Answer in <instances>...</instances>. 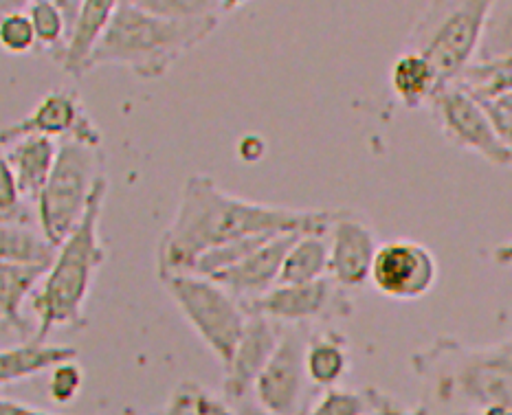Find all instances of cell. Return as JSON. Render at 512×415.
Wrapping results in <instances>:
<instances>
[{
  "instance_id": "6da1fadb",
  "label": "cell",
  "mask_w": 512,
  "mask_h": 415,
  "mask_svg": "<svg viewBox=\"0 0 512 415\" xmlns=\"http://www.w3.org/2000/svg\"><path fill=\"white\" fill-rule=\"evenodd\" d=\"M339 211L255 203L231 196L211 176H189L174 220L159 238V279L189 273L200 255L227 242L280 233H330Z\"/></svg>"
},
{
  "instance_id": "5bb4252c",
  "label": "cell",
  "mask_w": 512,
  "mask_h": 415,
  "mask_svg": "<svg viewBox=\"0 0 512 415\" xmlns=\"http://www.w3.org/2000/svg\"><path fill=\"white\" fill-rule=\"evenodd\" d=\"M282 330H277L275 321L262 314H247V325L240 336L229 367L225 369V400L229 405L253 394L255 380L262 374L266 363L271 361L277 345H280Z\"/></svg>"
},
{
  "instance_id": "7a4b0ae2",
  "label": "cell",
  "mask_w": 512,
  "mask_h": 415,
  "mask_svg": "<svg viewBox=\"0 0 512 415\" xmlns=\"http://www.w3.org/2000/svg\"><path fill=\"white\" fill-rule=\"evenodd\" d=\"M420 380L418 409L427 415H480L512 409V334L493 345L436 339L411 356Z\"/></svg>"
},
{
  "instance_id": "d6a6232c",
  "label": "cell",
  "mask_w": 512,
  "mask_h": 415,
  "mask_svg": "<svg viewBox=\"0 0 512 415\" xmlns=\"http://www.w3.org/2000/svg\"><path fill=\"white\" fill-rule=\"evenodd\" d=\"M238 154H240L242 161L255 163L266 154V143L262 141L260 134H244V137L238 143Z\"/></svg>"
},
{
  "instance_id": "7bdbcfd3",
  "label": "cell",
  "mask_w": 512,
  "mask_h": 415,
  "mask_svg": "<svg viewBox=\"0 0 512 415\" xmlns=\"http://www.w3.org/2000/svg\"><path fill=\"white\" fill-rule=\"evenodd\" d=\"M370 415H385V411H383V396L378 394V391H376V409Z\"/></svg>"
},
{
  "instance_id": "f6af8a7d",
  "label": "cell",
  "mask_w": 512,
  "mask_h": 415,
  "mask_svg": "<svg viewBox=\"0 0 512 415\" xmlns=\"http://www.w3.org/2000/svg\"><path fill=\"white\" fill-rule=\"evenodd\" d=\"M0 319H3V317H0Z\"/></svg>"
},
{
  "instance_id": "8d00e7d4",
  "label": "cell",
  "mask_w": 512,
  "mask_h": 415,
  "mask_svg": "<svg viewBox=\"0 0 512 415\" xmlns=\"http://www.w3.org/2000/svg\"><path fill=\"white\" fill-rule=\"evenodd\" d=\"M33 0H0V18H5L9 14H22L27 11Z\"/></svg>"
},
{
  "instance_id": "9c48e42d",
  "label": "cell",
  "mask_w": 512,
  "mask_h": 415,
  "mask_svg": "<svg viewBox=\"0 0 512 415\" xmlns=\"http://www.w3.org/2000/svg\"><path fill=\"white\" fill-rule=\"evenodd\" d=\"M49 137V139H73L99 148L102 132L95 121L88 117L82 99L73 88H55L44 95L25 119L0 130V150L7 148L22 137Z\"/></svg>"
},
{
  "instance_id": "1f68e13d",
  "label": "cell",
  "mask_w": 512,
  "mask_h": 415,
  "mask_svg": "<svg viewBox=\"0 0 512 415\" xmlns=\"http://www.w3.org/2000/svg\"><path fill=\"white\" fill-rule=\"evenodd\" d=\"M198 415H236V413H233V407L225 398H218L214 394H209L207 389H203L198 398Z\"/></svg>"
},
{
  "instance_id": "d6986e66",
  "label": "cell",
  "mask_w": 512,
  "mask_h": 415,
  "mask_svg": "<svg viewBox=\"0 0 512 415\" xmlns=\"http://www.w3.org/2000/svg\"><path fill=\"white\" fill-rule=\"evenodd\" d=\"M389 84H392L398 102H403L411 110L431 106L433 99L442 91L436 69L425 55L414 51H403L394 60L392 69H389Z\"/></svg>"
},
{
  "instance_id": "ac0fdd59",
  "label": "cell",
  "mask_w": 512,
  "mask_h": 415,
  "mask_svg": "<svg viewBox=\"0 0 512 415\" xmlns=\"http://www.w3.org/2000/svg\"><path fill=\"white\" fill-rule=\"evenodd\" d=\"M66 361H77L75 347L53 345L36 339L7 347V350H0V387L42 372H51L55 365Z\"/></svg>"
},
{
  "instance_id": "603a6c76",
  "label": "cell",
  "mask_w": 512,
  "mask_h": 415,
  "mask_svg": "<svg viewBox=\"0 0 512 415\" xmlns=\"http://www.w3.org/2000/svg\"><path fill=\"white\" fill-rule=\"evenodd\" d=\"M350 358L343 336L337 332H321L310 336L306 343V376L317 387H337L348 372Z\"/></svg>"
},
{
  "instance_id": "9a60e30c",
  "label": "cell",
  "mask_w": 512,
  "mask_h": 415,
  "mask_svg": "<svg viewBox=\"0 0 512 415\" xmlns=\"http://www.w3.org/2000/svg\"><path fill=\"white\" fill-rule=\"evenodd\" d=\"M297 235L302 233L275 235L269 242H264L258 251H253L247 260L211 279L229 290L244 308L280 284L284 260Z\"/></svg>"
},
{
  "instance_id": "d4e9b609",
  "label": "cell",
  "mask_w": 512,
  "mask_h": 415,
  "mask_svg": "<svg viewBox=\"0 0 512 415\" xmlns=\"http://www.w3.org/2000/svg\"><path fill=\"white\" fill-rule=\"evenodd\" d=\"M512 55V0H495L475 62H491Z\"/></svg>"
},
{
  "instance_id": "ffe728a7",
  "label": "cell",
  "mask_w": 512,
  "mask_h": 415,
  "mask_svg": "<svg viewBox=\"0 0 512 415\" xmlns=\"http://www.w3.org/2000/svg\"><path fill=\"white\" fill-rule=\"evenodd\" d=\"M44 275H47V268L0 260V317L22 334H29V325L22 317V306L27 297L36 293Z\"/></svg>"
},
{
  "instance_id": "e0dca14e",
  "label": "cell",
  "mask_w": 512,
  "mask_h": 415,
  "mask_svg": "<svg viewBox=\"0 0 512 415\" xmlns=\"http://www.w3.org/2000/svg\"><path fill=\"white\" fill-rule=\"evenodd\" d=\"M58 150V141L49 137H38V134L22 137L3 148L11 170H14L18 178L20 192L27 200L36 203L38 196L42 194V189L47 185L55 167V159H58Z\"/></svg>"
},
{
  "instance_id": "7402d4cb",
  "label": "cell",
  "mask_w": 512,
  "mask_h": 415,
  "mask_svg": "<svg viewBox=\"0 0 512 415\" xmlns=\"http://www.w3.org/2000/svg\"><path fill=\"white\" fill-rule=\"evenodd\" d=\"M328 266L330 244L326 242V233H302L286 255L277 286L317 282L328 275Z\"/></svg>"
},
{
  "instance_id": "836d02e7",
  "label": "cell",
  "mask_w": 512,
  "mask_h": 415,
  "mask_svg": "<svg viewBox=\"0 0 512 415\" xmlns=\"http://www.w3.org/2000/svg\"><path fill=\"white\" fill-rule=\"evenodd\" d=\"M0 415H55V413L29 407V405H25V402L0 398Z\"/></svg>"
},
{
  "instance_id": "7c38bea8",
  "label": "cell",
  "mask_w": 512,
  "mask_h": 415,
  "mask_svg": "<svg viewBox=\"0 0 512 415\" xmlns=\"http://www.w3.org/2000/svg\"><path fill=\"white\" fill-rule=\"evenodd\" d=\"M306 339L297 330L282 332L271 361L255 380L253 396L275 415H302L306 376Z\"/></svg>"
},
{
  "instance_id": "ee69618b",
  "label": "cell",
  "mask_w": 512,
  "mask_h": 415,
  "mask_svg": "<svg viewBox=\"0 0 512 415\" xmlns=\"http://www.w3.org/2000/svg\"><path fill=\"white\" fill-rule=\"evenodd\" d=\"M124 3H130V0H124Z\"/></svg>"
},
{
  "instance_id": "52a82bcc",
  "label": "cell",
  "mask_w": 512,
  "mask_h": 415,
  "mask_svg": "<svg viewBox=\"0 0 512 415\" xmlns=\"http://www.w3.org/2000/svg\"><path fill=\"white\" fill-rule=\"evenodd\" d=\"M161 282L200 341L218 358L222 369H227L247 325V310L209 277L178 273Z\"/></svg>"
},
{
  "instance_id": "f35d334b",
  "label": "cell",
  "mask_w": 512,
  "mask_h": 415,
  "mask_svg": "<svg viewBox=\"0 0 512 415\" xmlns=\"http://www.w3.org/2000/svg\"><path fill=\"white\" fill-rule=\"evenodd\" d=\"M55 5H58L62 11H64V16H66V20H69V27H73V22H75V16H77V9H80V5H82V0H53Z\"/></svg>"
},
{
  "instance_id": "74e56055",
  "label": "cell",
  "mask_w": 512,
  "mask_h": 415,
  "mask_svg": "<svg viewBox=\"0 0 512 415\" xmlns=\"http://www.w3.org/2000/svg\"><path fill=\"white\" fill-rule=\"evenodd\" d=\"M383 411H385V415H427V413H422L418 407L416 409H403L387 396H383Z\"/></svg>"
},
{
  "instance_id": "4fadbf2b",
  "label": "cell",
  "mask_w": 512,
  "mask_h": 415,
  "mask_svg": "<svg viewBox=\"0 0 512 415\" xmlns=\"http://www.w3.org/2000/svg\"><path fill=\"white\" fill-rule=\"evenodd\" d=\"M330 266L328 275L341 288H359L370 282L372 264L378 251V238L370 224L352 211L341 209L330 227Z\"/></svg>"
},
{
  "instance_id": "f546056e",
  "label": "cell",
  "mask_w": 512,
  "mask_h": 415,
  "mask_svg": "<svg viewBox=\"0 0 512 415\" xmlns=\"http://www.w3.org/2000/svg\"><path fill=\"white\" fill-rule=\"evenodd\" d=\"M84 387V372L75 361L55 365L49 374V398L55 405H71Z\"/></svg>"
},
{
  "instance_id": "f1b7e54d",
  "label": "cell",
  "mask_w": 512,
  "mask_h": 415,
  "mask_svg": "<svg viewBox=\"0 0 512 415\" xmlns=\"http://www.w3.org/2000/svg\"><path fill=\"white\" fill-rule=\"evenodd\" d=\"M25 196L20 192L18 178L11 170L5 152L0 150V220L3 222H29Z\"/></svg>"
},
{
  "instance_id": "4dcf8cb0",
  "label": "cell",
  "mask_w": 512,
  "mask_h": 415,
  "mask_svg": "<svg viewBox=\"0 0 512 415\" xmlns=\"http://www.w3.org/2000/svg\"><path fill=\"white\" fill-rule=\"evenodd\" d=\"M200 391H203V387L192 383V380H185L172 391L165 405L150 415H198Z\"/></svg>"
},
{
  "instance_id": "60d3db41",
  "label": "cell",
  "mask_w": 512,
  "mask_h": 415,
  "mask_svg": "<svg viewBox=\"0 0 512 415\" xmlns=\"http://www.w3.org/2000/svg\"><path fill=\"white\" fill-rule=\"evenodd\" d=\"M249 0H220V9H222V14H225V11H233V9H240L242 5H247Z\"/></svg>"
},
{
  "instance_id": "44dd1931",
  "label": "cell",
  "mask_w": 512,
  "mask_h": 415,
  "mask_svg": "<svg viewBox=\"0 0 512 415\" xmlns=\"http://www.w3.org/2000/svg\"><path fill=\"white\" fill-rule=\"evenodd\" d=\"M58 246H53L42 231H36L29 222L0 220V260L22 266L51 268Z\"/></svg>"
},
{
  "instance_id": "ba28073f",
  "label": "cell",
  "mask_w": 512,
  "mask_h": 415,
  "mask_svg": "<svg viewBox=\"0 0 512 415\" xmlns=\"http://www.w3.org/2000/svg\"><path fill=\"white\" fill-rule=\"evenodd\" d=\"M433 117L444 137L462 150H469L497 167H512V152L499 137L495 123L469 88L455 82L431 102Z\"/></svg>"
},
{
  "instance_id": "4316f807",
  "label": "cell",
  "mask_w": 512,
  "mask_h": 415,
  "mask_svg": "<svg viewBox=\"0 0 512 415\" xmlns=\"http://www.w3.org/2000/svg\"><path fill=\"white\" fill-rule=\"evenodd\" d=\"M130 5L146 9L168 20H207L220 18V0H130Z\"/></svg>"
},
{
  "instance_id": "484cf974",
  "label": "cell",
  "mask_w": 512,
  "mask_h": 415,
  "mask_svg": "<svg viewBox=\"0 0 512 415\" xmlns=\"http://www.w3.org/2000/svg\"><path fill=\"white\" fill-rule=\"evenodd\" d=\"M376 409V391H350L330 387L313 407L302 415H370Z\"/></svg>"
},
{
  "instance_id": "cb8c5ba5",
  "label": "cell",
  "mask_w": 512,
  "mask_h": 415,
  "mask_svg": "<svg viewBox=\"0 0 512 415\" xmlns=\"http://www.w3.org/2000/svg\"><path fill=\"white\" fill-rule=\"evenodd\" d=\"M27 16L31 20L33 31H36L38 47L51 51L53 60H58L71 33L64 11L53 0H33L27 9Z\"/></svg>"
},
{
  "instance_id": "8992f818",
  "label": "cell",
  "mask_w": 512,
  "mask_h": 415,
  "mask_svg": "<svg viewBox=\"0 0 512 415\" xmlns=\"http://www.w3.org/2000/svg\"><path fill=\"white\" fill-rule=\"evenodd\" d=\"M104 176V156L99 148L73 139L60 141L53 172L36 200L40 231L53 246H60L80 227Z\"/></svg>"
},
{
  "instance_id": "e575fe53",
  "label": "cell",
  "mask_w": 512,
  "mask_h": 415,
  "mask_svg": "<svg viewBox=\"0 0 512 415\" xmlns=\"http://www.w3.org/2000/svg\"><path fill=\"white\" fill-rule=\"evenodd\" d=\"M482 106H484V104H482ZM484 108H486V106H484ZM486 110H488V115H491V119H493V123H495L499 137L504 139V143L508 145V150L512 152V117L502 115V112L491 110V108H486Z\"/></svg>"
},
{
  "instance_id": "d590c367",
  "label": "cell",
  "mask_w": 512,
  "mask_h": 415,
  "mask_svg": "<svg viewBox=\"0 0 512 415\" xmlns=\"http://www.w3.org/2000/svg\"><path fill=\"white\" fill-rule=\"evenodd\" d=\"M231 407H233V413H236V415H275L266 407H262L260 402L255 400V396H247V398H242L238 402H233Z\"/></svg>"
},
{
  "instance_id": "83f0119b",
  "label": "cell",
  "mask_w": 512,
  "mask_h": 415,
  "mask_svg": "<svg viewBox=\"0 0 512 415\" xmlns=\"http://www.w3.org/2000/svg\"><path fill=\"white\" fill-rule=\"evenodd\" d=\"M36 47L38 38L27 11L0 18V49L9 55H27L36 51Z\"/></svg>"
},
{
  "instance_id": "277c9868",
  "label": "cell",
  "mask_w": 512,
  "mask_h": 415,
  "mask_svg": "<svg viewBox=\"0 0 512 415\" xmlns=\"http://www.w3.org/2000/svg\"><path fill=\"white\" fill-rule=\"evenodd\" d=\"M108 196V178L97 183L84 220L55 253L51 268L31 295V308L38 317L33 339L47 341L58 328L80 330L86 325V301L93 290L95 275L106 262V246L99 238V220Z\"/></svg>"
},
{
  "instance_id": "b9f144b4",
  "label": "cell",
  "mask_w": 512,
  "mask_h": 415,
  "mask_svg": "<svg viewBox=\"0 0 512 415\" xmlns=\"http://www.w3.org/2000/svg\"><path fill=\"white\" fill-rule=\"evenodd\" d=\"M480 415H512V409L506 407H488Z\"/></svg>"
},
{
  "instance_id": "8fae6325",
  "label": "cell",
  "mask_w": 512,
  "mask_h": 415,
  "mask_svg": "<svg viewBox=\"0 0 512 415\" xmlns=\"http://www.w3.org/2000/svg\"><path fill=\"white\" fill-rule=\"evenodd\" d=\"M370 282L383 297L416 301L429 295L438 282V262L425 244L389 240L378 246Z\"/></svg>"
},
{
  "instance_id": "5b68a950",
  "label": "cell",
  "mask_w": 512,
  "mask_h": 415,
  "mask_svg": "<svg viewBox=\"0 0 512 415\" xmlns=\"http://www.w3.org/2000/svg\"><path fill=\"white\" fill-rule=\"evenodd\" d=\"M495 0H429L411 27L405 51L425 55L447 88L469 71L480 53Z\"/></svg>"
},
{
  "instance_id": "ab89813d",
  "label": "cell",
  "mask_w": 512,
  "mask_h": 415,
  "mask_svg": "<svg viewBox=\"0 0 512 415\" xmlns=\"http://www.w3.org/2000/svg\"><path fill=\"white\" fill-rule=\"evenodd\" d=\"M493 260L499 266H512V240L504 242L502 246H497L493 251Z\"/></svg>"
},
{
  "instance_id": "30bf717a",
  "label": "cell",
  "mask_w": 512,
  "mask_h": 415,
  "mask_svg": "<svg viewBox=\"0 0 512 415\" xmlns=\"http://www.w3.org/2000/svg\"><path fill=\"white\" fill-rule=\"evenodd\" d=\"M247 314H262L271 321L306 323L319 319H348L354 312L345 288L332 277L317 279L310 284L275 286L260 299L244 306Z\"/></svg>"
},
{
  "instance_id": "3957f363",
  "label": "cell",
  "mask_w": 512,
  "mask_h": 415,
  "mask_svg": "<svg viewBox=\"0 0 512 415\" xmlns=\"http://www.w3.org/2000/svg\"><path fill=\"white\" fill-rule=\"evenodd\" d=\"M220 18L168 20L137 5L121 3L117 14L86 60L84 75L99 66H124L141 80H161L185 53L216 31Z\"/></svg>"
},
{
  "instance_id": "2e32d148",
  "label": "cell",
  "mask_w": 512,
  "mask_h": 415,
  "mask_svg": "<svg viewBox=\"0 0 512 415\" xmlns=\"http://www.w3.org/2000/svg\"><path fill=\"white\" fill-rule=\"evenodd\" d=\"M121 3L124 0H82L69 33V40H66V47L58 58L64 73L80 80L84 75L86 60L91 58L93 49L102 40L110 22H113Z\"/></svg>"
}]
</instances>
